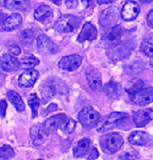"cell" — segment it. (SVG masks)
Here are the masks:
<instances>
[{
    "label": "cell",
    "instance_id": "cell-29",
    "mask_svg": "<svg viewBox=\"0 0 153 160\" xmlns=\"http://www.w3.org/2000/svg\"><path fill=\"white\" fill-rule=\"evenodd\" d=\"M41 93L43 94V99L45 101L50 100L54 96L55 93V84H52V82L46 83L41 90Z\"/></svg>",
    "mask_w": 153,
    "mask_h": 160
},
{
    "label": "cell",
    "instance_id": "cell-13",
    "mask_svg": "<svg viewBox=\"0 0 153 160\" xmlns=\"http://www.w3.org/2000/svg\"><path fill=\"white\" fill-rule=\"evenodd\" d=\"M98 35V30L95 25L90 22H87L83 25L81 32L78 35L77 41L83 43L85 41H93L96 39Z\"/></svg>",
    "mask_w": 153,
    "mask_h": 160
},
{
    "label": "cell",
    "instance_id": "cell-18",
    "mask_svg": "<svg viewBox=\"0 0 153 160\" xmlns=\"http://www.w3.org/2000/svg\"><path fill=\"white\" fill-rule=\"evenodd\" d=\"M23 21L22 16L18 13H13L3 21V29L5 31H12L21 25Z\"/></svg>",
    "mask_w": 153,
    "mask_h": 160
},
{
    "label": "cell",
    "instance_id": "cell-8",
    "mask_svg": "<svg viewBox=\"0 0 153 160\" xmlns=\"http://www.w3.org/2000/svg\"><path fill=\"white\" fill-rule=\"evenodd\" d=\"M68 116L65 114H57L54 115L47 119L45 122L43 124V128H44L45 133L47 134H53L58 129L61 128L63 123L68 119Z\"/></svg>",
    "mask_w": 153,
    "mask_h": 160
},
{
    "label": "cell",
    "instance_id": "cell-23",
    "mask_svg": "<svg viewBox=\"0 0 153 160\" xmlns=\"http://www.w3.org/2000/svg\"><path fill=\"white\" fill-rule=\"evenodd\" d=\"M52 14V10L46 5H42L38 7L34 12V18L38 21H44Z\"/></svg>",
    "mask_w": 153,
    "mask_h": 160
},
{
    "label": "cell",
    "instance_id": "cell-31",
    "mask_svg": "<svg viewBox=\"0 0 153 160\" xmlns=\"http://www.w3.org/2000/svg\"><path fill=\"white\" fill-rule=\"evenodd\" d=\"M76 127V122L71 118H68L66 121L63 123V125H61V131L64 132H65L66 134H71L74 132V129Z\"/></svg>",
    "mask_w": 153,
    "mask_h": 160
},
{
    "label": "cell",
    "instance_id": "cell-22",
    "mask_svg": "<svg viewBox=\"0 0 153 160\" xmlns=\"http://www.w3.org/2000/svg\"><path fill=\"white\" fill-rule=\"evenodd\" d=\"M143 85H144V83L143 80L138 78H134L127 82L125 85V91L130 95H133L141 90L143 88Z\"/></svg>",
    "mask_w": 153,
    "mask_h": 160
},
{
    "label": "cell",
    "instance_id": "cell-43",
    "mask_svg": "<svg viewBox=\"0 0 153 160\" xmlns=\"http://www.w3.org/2000/svg\"><path fill=\"white\" fill-rule=\"evenodd\" d=\"M150 65L153 67V57H151V60H150Z\"/></svg>",
    "mask_w": 153,
    "mask_h": 160
},
{
    "label": "cell",
    "instance_id": "cell-10",
    "mask_svg": "<svg viewBox=\"0 0 153 160\" xmlns=\"http://www.w3.org/2000/svg\"><path fill=\"white\" fill-rule=\"evenodd\" d=\"M140 12V7L134 1H127L122 7L121 16L124 21H130L135 20Z\"/></svg>",
    "mask_w": 153,
    "mask_h": 160
},
{
    "label": "cell",
    "instance_id": "cell-21",
    "mask_svg": "<svg viewBox=\"0 0 153 160\" xmlns=\"http://www.w3.org/2000/svg\"><path fill=\"white\" fill-rule=\"evenodd\" d=\"M7 98L12 105L15 107L17 111L22 112L25 110V104L24 103L22 98L14 91H8L6 94Z\"/></svg>",
    "mask_w": 153,
    "mask_h": 160
},
{
    "label": "cell",
    "instance_id": "cell-1",
    "mask_svg": "<svg viewBox=\"0 0 153 160\" xmlns=\"http://www.w3.org/2000/svg\"><path fill=\"white\" fill-rule=\"evenodd\" d=\"M99 143L105 153L112 155L121 150L124 144V139L119 133L111 132L102 136L99 139Z\"/></svg>",
    "mask_w": 153,
    "mask_h": 160
},
{
    "label": "cell",
    "instance_id": "cell-3",
    "mask_svg": "<svg viewBox=\"0 0 153 160\" xmlns=\"http://www.w3.org/2000/svg\"><path fill=\"white\" fill-rule=\"evenodd\" d=\"M128 117V114L126 112H113L109 115L101 118L99 124L97 125L98 132H102L112 130L121 125Z\"/></svg>",
    "mask_w": 153,
    "mask_h": 160
},
{
    "label": "cell",
    "instance_id": "cell-39",
    "mask_svg": "<svg viewBox=\"0 0 153 160\" xmlns=\"http://www.w3.org/2000/svg\"><path fill=\"white\" fill-rule=\"evenodd\" d=\"M116 1H117V0H97V4L99 5L110 4V3H113Z\"/></svg>",
    "mask_w": 153,
    "mask_h": 160
},
{
    "label": "cell",
    "instance_id": "cell-25",
    "mask_svg": "<svg viewBox=\"0 0 153 160\" xmlns=\"http://www.w3.org/2000/svg\"><path fill=\"white\" fill-rule=\"evenodd\" d=\"M27 103L31 108L32 111V118L37 117L38 116V108H39L40 105V99L38 98L37 94L36 93L31 94L30 95V97L27 99Z\"/></svg>",
    "mask_w": 153,
    "mask_h": 160
},
{
    "label": "cell",
    "instance_id": "cell-14",
    "mask_svg": "<svg viewBox=\"0 0 153 160\" xmlns=\"http://www.w3.org/2000/svg\"><path fill=\"white\" fill-rule=\"evenodd\" d=\"M30 136L34 146H40L45 142L48 134L45 133L43 124L37 123L30 128Z\"/></svg>",
    "mask_w": 153,
    "mask_h": 160
},
{
    "label": "cell",
    "instance_id": "cell-9",
    "mask_svg": "<svg viewBox=\"0 0 153 160\" xmlns=\"http://www.w3.org/2000/svg\"><path fill=\"white\" fill-rule=\"evenodd\" d=\"M131 101L139 106H145L153 102V88H142L136 94L130 95Z\"/></svg>",
    "mask_w": 153,
    "mask_h": 160
},
{
    "label": "cell",
    "instance_id": "cell-38",
    "mask_svg": "<svg viewBox=\"0 0 153 160\" xmlns=\"http://www.w3.org/2000/svg\"><path fill=\"white\" fill-rule=\"evenodd\" d=\"M147 22H148L149 26L153 28V9L148 14V17H147Z\"/></svg>",
    "mask_w": 153,
    "mask_h": 160
},
{
    "label": "cell",
    "instance_id": "cell-12",
    "mask_svg": "<svg viewBox=\"0 0 153 160\" xmlns=\"http://www.w3.org/2000/svg\"><path fill=\"white\" fill-rule=\"evenodd\" d=\"M39 77V72L34 69H27L21 74L18 79V85L23 88H30L34 86Z\"/></svg>",
    "mask_w": 153,
    "mask_h": 160
},
{
    "label": "cell",
    "instance_id": "cell-28",
    "mask_svg": "<svg viewBox=\"0 0 153 160\" xmlns=\"http://www.w3.org/2000/svg\"><path fill=\"white\" fill-rule=\"evenodd\" d=\"M141 50L148 57H153V37H149L143 42Z\"/></svg>",
    "mask_w": 153,
    "mask_h": 160
},
{
    "label": "cell",
    "instance_id": "cell-2",
    "mask_svg": "<svg viewBox=\"0 0 153 160\" xmlns=\"http://www.w3.org/2000/svg\"><path fill=\"white\" fill-rule=\"evenodd\" d=\"M81 24L80 18L72 14H64L54 23L53 28L58 32L67 33L76 31Z\"/></svg>",
    "mask_w": 153,
    "mask_h": 160
},
{
    "label": "cell",
    "instance_id": "cell-20",
    "mask_svg": "<svg viewBox=\"0 0 153 160\" xmlns=\"http://www.w3.org/2000/svg\"><path fill=\"white\" fill-rule=\"evenodd\" d=\"M90 143L91 141L89 138H83V139L81 140L76 143L74 150H73L74 157L80 158L87 155L90 150Z\"/></svg>",
    "mask_w": 153,
    "mask_h": 160
},
{
    "label": "cell",
    "instance_id": "cell-4",
    "mask_svg": "<svg viewBox=\"0 0 153 160\" xmlns=\"http://www.w3.org/2000/svg\"><path fill=\"white\" fill-rule=\"evenodd\" d=\"M77 118L83 128H92L99 124L101 119V115L92 107H88L83 109L78 113Z\"/></svg>",
    "mask_w": 153,
    "mask_h": 160
},
{
    "label": "cell",
    "instance_id": "cell-5",
    "mask_svg": "<svg viewBox=\"0 0 153 160\" xmlns=\"http://www.w3.org/2000/svg\"><path fill=\"white\" fill-rule=\"evenodd\" d=\"M37 49L38 52L43 55H52L58 52V46L51 40L50 38L45 36V34H41L37 38Z\"/></svg>",
    "mask_w": 153,
    "mask_h": 160
},
{
    "label": "cell",
    "instance_id": "cell-30",
    "mask_svg": "<svg viewBox=\"0 0 153 160\" xmlns=\"http://www.w3.org/2000/svg\"><path fill=\"white\" fill-rule=\"evenodd\" d=\"M14 157V151L10 146L0 147V159H11Z\"/></svg>",
    "mask_w": 153,
    "mask_h": 160
},
{
    "label": "cell",
    "instance_id": "cell-11",
    "mask_svg": "<svg viewBox=\"0 0 153 160\" xmlns=\"http://www.w3.org/2000/svg\"><path fill=\"white\" fill-rule=\"evenodd\" d=\"M86 76L89 85L92 91L100 92L102 90V75L96 68L93 67H89L86 70Z\"/></svg>",
    "mask_w": 153,
    "mask_h": 160
},
{
    "label": "cell",
    "instance_id": "cell-37",
    "mask_svg": "<svg viewBox=\"0 0 153 160\" xmlns=\"http://www.w3.org/2000/svg\"><path fill=\"white\" fill-rule=\"evenodd\" d=\"M82 3L86 8H90L94 4V0H82Z\"/></svg>",
    "mask_w": 153,
    "mask_h": 160
},
{
    "label": "cell",
    "instance_id": "cell-33",
    "mask_svg": "<svg viewBox=\"0 0 153 160\" xmlns=\"http://www.w3.org/2000/svg\"><path fill=\"white\" fill-rule=\"evenodd\" d=\"M8 48L9 52L13 54V55L17 56V55H18V54H21V48H20V47L15 44H12V45H8Z\"/></svg>",
    "mask_w": 153,
    "mask_h": 160
},
{
    "label": "cell",
    "instance_id": "cell-34",
    "mask_svg": "<svg viewBox=\"0 0 153 160\" xmlns=\"http://www.w3.org/2000/svg\"><path fill=\"white\" fill-rule=\"evenodd\" d=\"M6 107H7V103L5 100H2L0 101V117L2 119L5 116V113H6Z\"/></svg>",
    "mask_w": 153,
    "mask_h": 160
},
{
    "label": "cell",
    "instance_id": "cell-17",
    "mask_svg": "<svg viewBox=\"0 0 153 160\" xmlns=\"http://www.w3.org/2000/svg\"><path fill=\"white\" fill-rule=\"evenodd\" d=\"M128 141L131 144L137 145V146H146L152 141V136L145 132L136 131L129 136Z\"/></svg>",
    "mask_w": 153,
    "mask_h": 160
},
{
    "label": "cell",
    "instance_id": "cell-19",
    "mask_svg": "<svg viewBox=\"0 0 153 160\" xmlns=\"http://www.w3.org/2000/svg\"><path fill=\"white\" fill-rule=\"evenodd\" d=\"M4 6L12 11L27 12L30 8L29 0H4Z\"/></svg>",
    "mask_w": 153,
    "mask_h": 160
},
{
    "label": "cell",
    "instance_id": "cell-32",
    "mask_svg": "<svg viewBox=\"0 0 153 160\" xmlns=\"http://www.w3.org/2000/svg\"><path fill=\"white\" fill-rule=\"evenodd\" d=\"M118 159H138V157L136 156V154L134 153V152H124L120 155L119 157H118Z\"/></svg>",
    "mask_w": 153,
    "mask_h": 160
},
{
    "label": "cell",
    "instance_id": "cell-16",
    "mask_svg": "<svg viewBox=\"0 0 153 160\" xmlns=\"http://www.w3.org/2000/svg\"><path fill=\"white\" fill-rule=\"evenodd\" d=\"M0 64L3 70L6 72H14L21 67V62L11 54H5L0 59Z\"/></svg>",
    "mask_w": 153,
    "mask_h": 160
},
{
    "label": "cell",
    "instance_id": "cell-15",
    "mask_svg": "<svg viewBox=\"0 0 153 160\" xmlns=\"http://www.w3.org/2000/svg\"><path fill=\"white\" fill-rule=\"evenodd\" d=\"M153 118V111L150 109H143L133 112V120L136 127H144Z\"/></svg>",
    "mask_w": 153,
    "mask_h": 160
},
{
    "label": "cell",
    "instance_id": "cell-35",
    "mask_svg": "<svg viewBox=\"0 0 153 160\" xmlns=\"http://www.w3.org/2000/svg\"><path fill=\"white\" fill-rule=\"evenodd\" d=\"M65 3L68 8H74L77 6L78 0H65Z\"/></svg>",
    "mask_w": 153,
    "mask_h": 160
},
{
    "label": "cell",
    "instance_id": "cell-40",
    "mask_svg": "<svg viewBox=\"0 0 153 160\" xmlns=\"http://www.w3.org/2000/svg\"><path fill=\"white\" fill-rule=\"evenodd\" d=\"M6 17V14H3V13H0V23H1L2 22L3 23V21H5L4 20V18Z\"/></svg>",
    "mask_w": 153,
    "mask_h": 160
},
{
    "label": "cell",
    "instance_id": "cell-41",
    "mask_svg": "<svg viewBox=\"0 0 153 160\" xmlns=\"http://www.w3.org/2000/svg\"><path fill=\"white\" fill-rule=\"evenodd\" d=\"M54 4L56 5H61V0H51Z\"/></svg>",
    "mask_w": 153,
    "mask_h": 160
},
{
    "label": "cell",
    "instance_id": "cell-26",
    "mask_svg": "<svg viewBox=\"0 0 153 160\" xmlns=\"http://www.w3.org/2000/svg\"><path fill=\"white\" fill-rule=\"evenodd\" d=\"M20 62H21V67L24 68L30 69L34 68L36 65L39 64L40 61L38 60V58H36L33 54H27L21 59Z\"/></svg>",
    "mask_w": 153,
    "mask_h": 160
},
{
    "label": "cell",
    "instance_id": "cell-24",
    "mask_svg": "<svg viewBox=\"0 0 153 160\" xmlns=\"http://www.w3.org/2000/svg\"><path fill=\"white\" fill-rule=\"evenodd\" d=\"M103 92L110 98H118L119 96L118 84L114 82H109L105 84L103 88Z\"/></svg>",
    "mask_w": 153,
    "mask_h": 160
},
{
    "label": "cell",
    "instance_id": "cell-42",
    "mask_svg": "<svg viewBox=\"0 0 153 160\" xmlns=\"http://www.w3.org/2000/svg\"><path fill=\"white\" fill-rule=\"evenodd\" d=\"M140 2H145V3H149V2H152L153 0H140Z\"/></svg>",
    "mask_w": 153,
    "mask_h": 160
},
{
    "label": "cell",
    "instance_id": "cell-7",
    "mask_svg": "<svg viewBox=\"0 0 153 160\" xmlns=\"http://www.w3.org/2000/svg\"><path fill=\"white\" fill-rule=\"evenodd\" d=\"M83 61V57L79 54H71L68 56H64L60 60L59 67L61 70L66 71H74L77 70Z\"/></svg>",
    "mask_w": 153,
    "mask_h": 160
},
{
    "label": "cell",
    "instance_id": "cell-36",
    "mask_svg": "<svg viewBox=\"0 0 153 160\" xmlns=\"http://www.w3.org/2000/svg\"><path fill=\"white\" fill-rule=\"evenodd\" d=\"M98 156H99V152H98L97 149L92 148V150H91L90 152V156H89L87 159H96L98 158Z\"/></svg>",
    "mask_w": 153,
    "mask_h": 160
},
{
    "label": "cell",
    "instance_id": "cell-6",
    "mask_svg": "<svg viewBox=\"0 0 153 160\" xmlns=\"http://www.w3.org/2000/svg\"><path fill=\"white\" fill-rule=\"evenodd\" d=\"M121 33L122 30L121 26L116 25L105 34V36L102 38L101 42L105 46L113 48L119 44L121 42Z\"/></svg>",
    "mask_w": 153,
    "mask_h": 160
},
{
    "label": "cell",
    "instance_id": "cell-27",
    "mask_svg": "<svg viewBox=\"0 0 153 160\" xmlns=\"http://www.w3.org/2000/svg\"><path fill=\"white\" fill-rule=\"evenodd\" d=\"M19 39L21 42L24 45H31L34 41V33L31 30H23L19 35Z\"/></svg>",
    "mask_w": 153,
    "mask_h": 160
}]
</instances>
